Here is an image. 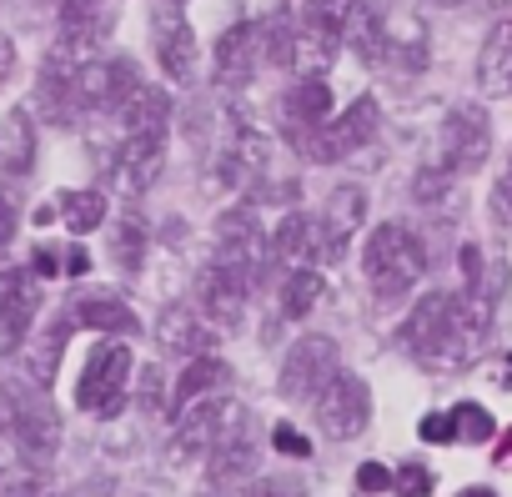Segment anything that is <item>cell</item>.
I'll return each instance as SVG.
<instances>
[{
	"mask_svg": "<svg viewBox=\"0 0 512 497\" xmlns=\"http://www.w3.org/2000/svg\"><path fill=\"white\" fill-rule=\"evenodd\" d=\"M362 272H367V282H372L377 297L412 292L422 282V272H427V252H422L417 231L402 226V221H382L367 236V246H362Z\"/></svg>",
	"mask_w": 512,
	"mask_h": 497,
	"instance_id": "obj_1",
	"label": "cell"
},
{
	"mask_svg": "<svg viewBox=\"0 0 512 497\" xmlns=\"http://www.w3.org/2000/svg\"><path fill=\"white\" fill-rule=\"evenodd\" d=\"M136 377V362H131V347L106 337L91 347L86 367H81V382H76V407L91 412V417H116L121 402H126V387Z\"/></svg>",
	"mask_w": 512,
	"mask_h": 497,
	"instance_id": "obj_2",
	"label": "cell"
},
{
	"mask_svg": "<svg viewBox=\"0 0 512 497\" xmlns=\"http://www.w3.org/2000/svg\"><path fill=\"white\" fill-rule=\"evenodd\" d=\"M251 417L236 397H206V402H191L186 412H176V432H171V457L186 462L196 452H216L226 437L246 432Z\"/></svg>",
	"mask_w": 512,
	"mask_h": 497,
	"instance_id": "obj_3",
	"label": "cell"
},
{
	"mask_svg": "<svg viewBox=\"0 0 512 497\" xmlns=\"http://www.w3.org/2000/svg\"><path fill=\"white\" fill-rule=\"evenodd\" d=\"M136 86H141V76L126 56H91L71 76V106L76 111H121Z\"/></svg>",
	"mask_w": 512,
	"mask_h": 497,
	"instance_id": "obj_4",
	"label": "cell"
},
{
	"mask_svg": "<svg viewBox=\"0 0 512 497\" xmlns=\"http://www.w3.org/2000/svg\"><path fill=\"white\" fill-rule=\"evenodd\" d=\"M377 121H382L377 101H372V96H357L342 116H332V121H322L312 136H302V151H307L312 161H347L352 151H362V146L372 141Z\"/></svg>",
	"mask_w": 512,
	"mask_h": 497,
	"instance_id": "obj_5",
	"label": "cell"
},
{
	"mask_svg": "<svg viewBox=\"0 0 512 497\" xmlns=\"http://www.w3.org/2000/svg\"><path fill=\"white\" fill-rule=\"evenodd\" d=\"M337 372H342V367H337V342L322 337V332H307V337L282 357V377H277V387H282L287 402H312Z\"/></svg>",
	"mask_w": 512,
	"mask_h": 497,
	"instance_id": "obj_6",
	"label": "cell"
},
{
	"mask_svg": "<svg viewBox=\"0 0 512 497\" xmlns=\"http://www.w3.org/2000/svg\"><path fill=\"white\" fill-rule=\"evenodd\" d=\"M487 151H492V121H487V111L472 106V101L452 106L447 121H442V136H437L442 166L467 176V171H477V166L487 161Z\"/></svg>",
	"mask_w": 512,
	"mask_h": 497,
	"instance_id": "obj_7",
	"label": "cell"
},
{
	"mask_svg": "<svg viewBox=\"0 0 512 497\" xmlns=\"http://www.w3.org/2000/svg\"><path fill=\"white\" fill-rule=\"evenodd\" d=\"M312 402H317V427L327 437H337V442L357 437L367 427V417H372V392H367V382L357 372H337Z\"/></svg>",
	"mask_w": 512,
	"mask_h": 497,
	"instance_id": "obj_8",
	"label": "cell"
},
{
	"mask_svg": "<svg viewBox=\"0 0 512 497\" xmlns=\"http://www.w3.org/2000/svg\"><path fill=\"white\" fill-rule=\"evenodd\" d=\"M246 292H251V267L211 257L201 272V317L211 327H236L246 312Z\"/></svg>",
	"mask_w": 512,
	"mask_h": 497,
	"instance_id": "obj_9",
	"label": "cell"
},
{
	"mask_svg": "<svg viewBox=\"0 0 512 497\" xmlns=\"http://www.w3.org/2000/svg\"><path fill=\"white\" fill-rule=\"evenodd\" d=\"M161 161H166V136H121L116 161H111V181L126 196H141V191L156 186Z\"/></svg>",
	"mask_w": 512,
	"mask_h": 497,
	"instance_id": "obj_10",
	"label": "cell"
},
{
	"mask_svg": "<svg viewBox=\"0 0 512 497\" xmlns=\"http://www.w3.org/2000/svg\"><path fill=\"white\" fill-rule=\"evenodd\" d=\"M11 427H16V447H21L26 467H46V462L61 452V412H56L51 402L26 397Z\"/></svg>",
	"mask_w": 512,
	"mask_h": 497,
	"instance_id": "obj_11",
	"label": "cell"
},
{
	"mask_svg": "<svg viewBox=\"0 0 512 497\" xmlns=\"http://www.w3.org/2000/svg\"><path fill=\"white\" fill-rule=\"evenodd\" d=\"M151 36H156V61H161L166 81H191V71H196V31H191V21L176 6H166V11H156Z\"/></svg>",
	"mask_w": 512,
	"mask_h": 497,
	"instance_id": "obj_12",
	"label": "cell"
},
{
	"mask_svg": "<svg viewBox=\"0 0 512 497\" xmlns=\"http://www.w3.org/2000/svg\"><path fill=\"white\" fill-rule=\"evenodd\" d=\"M262 61V46H256V26H231L221 41H216V56H211V81L216 91H241Z\"/></svg>",
	"mask_w": 512,
	"mask_h": 497,
	"instance_id": "obj_13",
	"label": "cell"
},
{
	"mask_svg": "<svg viewBox=\"0 0 512 497\" xmlns=\"http://www.w3.org/2000/svg\"><path fill=\"white\" fill-rule=\"evenodd\" d=\"M267 156H272V141L251 126H231L226 146L216 151V181L221 186H236V181H251L267 171Z\"/></svg>",
	"mask_w": 512,
	"mask_h": 497,
	"instance_id": "obj_14",
	"label": "cell"
},
{
	"mask_svg": "<svg viewBox=\"0 0 512 497\" xmlns=\"http://www.w3.org/2000/svg\"><path fill=\"white\" fill-rule=\"evenodd\" d=\"M211 322L201 317V307H186V302H176V307H166L161 317H156V342L166 347V352H181V357H201L206 347H211Z\"/></svg>",
	"mask_w": 512,
	"mask_h": 497,
	"instance_id": "obj_15",
	"label": "cell"
},
{
	"mask_svg": "<svg viewBox=\"0 0 512 497\" xmlns=\"http://www.w3.org/2000/svg\"><path fill=\"white\" fill-rule=\"evenodd\" d=\"M211 257L256 272V257H262V226H256L251 211H226V216L216 221V252H211Z\"/></svg>",
	"mask_w": 512,
	"mask_h": 497,
	"instance_id": "obj_16",
	"label": "cell"
},
{
	"mask_svg": "<svg viewBox=\"0 0 512 497\" xmlns=\"http://www.w3.org/2000/svg\"><path fill=\"white\" fill-rule=\"evenodd\" d=\"M36 307H41V287H31V282H11L0 292V352H16L26 342Z\"/></svg>",
	"mask_w": 512,
	"mask_h": 497,
	"instance_id": "obj_17",
	"label": "cell"
},
{
	"mask_svg": "<svg viewBox=\"0 0 512 497\" xmlns=\"http://www.w3.org/2000/svg\"><path fill=\"white\" fill-rule=\"evenodd\" d=\"M166 121H171V96L161 86H136L121 106L126 136H166Z\"/></svg>",
	"mask_w": 512,
	"mask_h": 497,
	"instance_id": "obj_18",
	"label": "cell"
},
{
	"mask_svg": "<svg viewBox=\"0 0 512 497\" xmlns=\"http://www.w3.org/2000/svg\"><path fill=\"white\" fill-rule=\"evenodd\" d=\"M272 252L282 262H307V257H322V216H307V211H287L277 236H272Z\"/></svg>",
	"mask_w": 512,
	"mask_h": 497,
	"instance_id": "obj_19",
	"label": "cell"
},
{
	"mask_svg": "<svg viewBox=\"0 0 512 497\" xmlns=\"http://www.w3.org/2000/svg\"><path fill=\"white\" fill-rule=\"evenodd\" d=\"M477 86L482 96H512V41H507V26H497L487 41H482V56H477Z\"/></svg>",
	"mask_w": 512,
	"mask_h": 497,
	"instance_id": "obj_20",
	"label": "cell"
},
{
	"mask_svg": "<svg viewBox=\"0 0 512 497\" xmlns=\"http://www.w3.org/2000/svg\"><path fill=\"white\" fill-rule=\"evenodd\" d=\"M287 121L302 126V131H317L322 121H332V86L322 76H302L297 91H287Z\"/></svg>",
	"mask_w": 512,
	"mask_h": 497,
	"instance_id": "obj_21",
	"label": "cell"
},
{
	"mask_svg": "<svg viewBox=\"0 0 512 497\" xmlns=\"http://www.w3.org/2000/svg\"><path fill=\"white\" fill-rule=\"evenodd\" d=\"M362 221H367V191H362V186H352V181H347V186H337V191L327 196L322 226H327V231H332V236L347 246V241L362 231Z\"/></svg>",
	"mask_w": 512,
	"mask_h": 497,
	"instance_id": "obj_22",
	"label": "cell"
},
{
	"mask_svg": "<svg viewBox=\"0 0 512 497\" xmlns=\"http://www.w3.org/2000/svg\"><path fill=\"white\" fill-rule=\"evenodd\" d=\"M71 317H76L81 327H91V332H136V327H141L136 312H131L121 297H106V292L81 297V302L71 307Z\"/></svg>",
	"mask_w": 512,
	"mask_h": 497,
	"instance_id": "obj_23",
	"label": "cell"
},
{
	"mask_svg": "<svg viewBox=\"0 0 512 497\" xmlns=\"http://www.w3.org/2000/svg\"><path fill=\"white\" fill-rule=\"evenodd\" d=\"M251 467H256L251 427H246V432H236V437H226V442L211 452V482H216V487H241V482L251 477Z\"/></svg>",
	"mask_w": 512,
	"mask_h": 497,
	"instance_id": "obj_24",
	"label": "cell"
},
{
	"mask_svg": "<svg viewBox=\"0 0 512 497\" xmlns=\"http://www.w3.org/2000/svg\"><path fill=\"white\" fill-rule=\"evenodd\" d=\"M36 161V131H31V116L26 111H11L0 121V171L11 176H26Z\"/></svg>",
	"mask_w": 512,
	"mask_h": 497,
	"instance_id": "obj_25",
	"label": "cell"
},
{
	"mask_svg": "<svg viewBox=\"0 0 512 497\" xmlns=\"http://www.w3.org/2000/svg\"><path fill=\"white\" fill-rule=\"evenodd\" d=\"M226 377H231V372H226V362H216V357H206V352H201V357H191V367H186V372H181V382H176V407L186 412L191 402H206L211 392H221V387H226Z\"/></svg>",
	"mask_w": 512,
	"mask_h": 497,
	"instance_id": "obj_26",
	"label": "cell"
},
{
	"mask_svg": "<svg viewBox=\"0 0 512 497\" xmlns=\"http://www.w3.org/2000/svg\"><path fill=\"white\" fill-rule=\"evenodd\" d=\"M332 56H337V36H327L317 26H297V36H292V71L322 76L332 66Z\"/></svg>",
	"mask_w": 512,
	"mask_h": 497,
	"instance_id": "obj_27",
	"label": "cell"
},
{
	"mask_svg": "<svg viewBox=\"0 0 512 497\" xmlns=\"http://www.w3.org/2000/svg\"><path fill=\"white\" fill-rule=\"evenodd\" d=\"M322 292H327V282H322V272H292L287 282H282V297H277V312L287 317V322H302L317 302H322Z\"/></svg>",
	"mask_w": 512,
	"mask_h": 497,
	"instance_id": "obj_28",
	"label": "cell"
},
{
	"mask_svg": "<svg viewBox=\"0 0 512 497\" xmlns=\"http://www.w3.org/2000/svg\"><path fill=\"white\" fill-rule=\"evenodd\" d=\"M111 262L131 277V272H141V262H146V221L141 216H121L116 221V231H111Z\"/></svg>",
	"mask_w": 512,
	"mask_h": 497,
	"instance_id": "obj_29",
	"label": "cell"
},
{
	"mask_svg": "<svg viewBox=\"0 0 512 497\" xmlns=\"http://www.w3.org/2000/svg\"><path fill=\"white\" fill-rule=\"evenodd\" d=\"M66 342H71V327H66V322H56V327H46V332H41V342H36V347H31V357H26L31 382L51 387V377H56V367H61Z\"/></svg>",
	"mask_w": 512,
	"mask_h": 497,
	"instance_id": "obj_30",
	"label": "cell"
},
{
	"mask_svg": "<svg viewBox=\"0 0 512 497\" xmlns=\"http://www.w3.org/2000/svg\"><path fill=\"white\" fill-rule=\"evenodd\" d=\"M61 216H66V226L76 231V236H86V231H96V226H106V196L101 191H66L61 196Z\"/></svg>",
	"mask_w": 512,
	"mask_h": 497,
	"instance_id": "obj_31",
	"label": "cell"
},
{
	"mask_svg": "<svg viewBox=\"0 0 512 497\" xmlns=\"http://www.w3.org/2000/svg\"><path fill=\"white\" fill-rule=\"evenodd\" d=\"M352 11H357V0H307L302 26H317V31H327V36H337V41H342V31H347Z\"/></svg>",
	"mask_w": 512,
	"mask_h": 497,
	"instance_id": "obj_32",
	"label": "cell"
},
{
	"mask_svg": "<svg viewBox=\"0 0 512 497\" xmlns=\"http://www.w3.org/2000/svg\"><path fill=\"white\" fill-rule=\"evenodd\" d=\"M452 427H457V442H487L497 432V422L487 417V407L477 402H457L452 407Z\"/></svg>",
	"mask_w": 512,
	"mask_h": 497,
	"instance_id": "obj_33",
	"label": "cell"
},
{
	"mask_svg": "<svg viewBox=\"0 0 512 497\" xmlns=\"http://www.w3.org/2000/svg\"><path fill=\"white\" fill-rule=\"evenodd\" d=\"M0 497H51V482L41 467H26V472L0 477Z\"/></svg>",
	"mask_w": 512,
	"mask_h": 497,
	"instance_id": "obj_34",
	"label": "cell"
},
{
	"mask_svg": "<svg viewBox=\"0 0 512 497\" xmlns=\"http://www.w3.org/2000/svg\"><path fill=\"white\" fill-rule=\"evenodd\" d=\"M447 181H452V171H447V166H427V171H417L412 196H417L422 206H432V201H442V196H447Z\"/></svg>",
	"mask_w": 512,
	"mask_h": 497,
	"instance_id": "obj_35",
	"label": "cell"
},
{
	"mask_svg": "<svg viewBox=\"0 0 512 497\" xmlns=\"http://www.w3.org/2000/svg\"><path fill=\"white\" fill-rule=\"evenodd\" d=\"M392 487H397L402 497H427V492H432V472H427L422 462H402V467L392 472Z\"/></svg>",
	"mask_w": 512,
	"mask_h": 497,
	"instance_id": "obj_36",
	"label": "cell"
},
{
	"mask_svg": "<svg viewBox=\"0 0 512 497\" xmlns=\"http://www.w3.org/2000/svg\"><path fill=\"white\" fill-rule=\"evenodd\" d=\"M136 402H141L146 412H161V402H166L161 367H141V372H136Z\"/></svg>",
	"mask_w": 512,
	"mask_h": 497,
	"instance_id": "obj_37",
	"label": "cell"
},
{
	"mask_svg": "<svg viewBox=\"0 0 512 497\" xmlns=\"http://www.w3.org/2000/svg\"><path fill=\"white\" fill-rule=\"evenodd\" d=\"M492 216H497V226H512V156H507V171L492 186Z\"/></svg>",
	"mask_w": 512,
	"mask_h": 497,
	"instance_id": "obj_38",
	"label": "cell"
},
{
	"mask_svg": "<svg viewBox=\"0 0 512 497\" xmlns=\"http://www.w3.org/2000/svg\"><path fill=\"white\" fill-rule=\"evenodd\" d=\"M272 442H277V452H287V457H312V442H307L292 422H277V427H272Z\"/></svg>",
	"mask_w": 512,
	"mask_h": 497,
	"instance_id": "obj_39",
	"label": "cell"
},
{
	"mask_svg": "<svg viewBox=\"0 0 512 497\" xmlns=\"http://www.w3.org/2000/svg\"><path fill=\"white\" fill-rule=\"evenodd\" d=\"M422 442H457V427H452V412H432V417H422Z\"/></svg>",
	"mask_w": 512,
	"mask_h": 497,
	"instance_id": "obj_40",
	"label": "cell"
},
{
	"mask_svg": "<svg viewBox=\"0 0 512 497\" xmlns=\"http://www.w3.org/2000/svg\"><path fill=\"white\" fill-rule=\"evenodd\" d=\"M357 487H362L367 497H377V492L392 487V472H387L382 462H362V467H357Z\"/></svg>",
	"mask_w": 512,
	"mask_h": 497,
	"instance_id": "obj_41",
	"label": "cell"
},
{
	"mask_svg": "<svg viewBox=\"0 0 512 497\" xmlns=\"http://www.w3.org/2000/svg\"><path fill=\"white\" fill-rule=\"evenodd\" d=\"M241 497H297V487L282 482V477H256V482L241 487Z\"/></svg>",
	"mask_w": 512,
	"mask_h": 497,
	"instance_id": "obj_42",
	"label": "cell"
},
{
	"mask_svg": "<svg viewBox=\"0 0 512 497\" xmlns=\"http://www.w3.org/2000/svg\"><path fill=\"white\" fill-rule=\"evenodd\" d=\"M71 497H111V477H86V482H76Z\"/></svg>",
	"mask_w": 512,
	"mask_h": 497,
	"instance_id": "obj_43",
	"label": "cell"
},
{
	"mask_svg": "<svg viewBox=\"0 0 512 497\" xmlns=\"http://www.w3.org/2000/svg\"><path fill=\"white\" fill-rule=\"evenodd\" d=\"M61 272H71V277H86V272H91V257L81 252V246H71V257H61Z\"/></svg>",
	"mask_w": 512,
	"mask_h": 497,
	"instance_id": "obj_44",
	"label": "cell"
},
{
	"mask_svg": "<svg viewBox=\"0 0 512 497\" xmlns=\"http://www.w3.org/2000/svg\"><path fill=\"white\" fill-rule=\"evenodd\" d=\"M11 231H16V206H11L6 196H0V246L11 241Z\"/></svg>",
	"mask_w": 512,
	"mask_h": 497,
	"instance_id": "obj_45",
	"label": "cell"
},
{
	"mask_svg": "<svg viewBox=\"0 0 512 497\" xmlns=\"http://www.w3.org/2000/svg\"><path fill=\"white\" fill-rule=\"evenodd\" d=\"M0 71H11V41L0 36Z\"/></svg>",
	"mask_w": 512,
	"mask_h": 497,
	"instance_id": "obj_46",
	"label": "cell"
},
{
	"mask_svg": "<svg viewBox=\"0 0 512 497\" xmlns=\"http://www.w3.org/2000/svg\"><path fill=\"white\" fill-rule=\"evenodd\" d=\"M457 497H497V492H487V487H467V492H457Z\"/></svg>",
	"mask_w": 512,
	"mask_h": 497,
	"instance_id": "obj_47",
	"label": "cell"
},
{
	"mask_svg": "<svg viewBox=\"0 0 512 497\" xmlns=\"http://www.w3.org/2000/svg\"><path fill=\"white\" fill-rule=\"evenodd\" d=\"M507 41H512V21H507Z\"/></svg>",
	"mask_w": 512,
	"mask_h": 497,
	"instance_id": "obj_48",
	"label": "cell"
},
{
	"mask_svg": "<svg viewBox=\"0 0 512 497\" xmlns=\"http://www.w3.org/2000/svg\"><path fill=\"white\" fill-rule=\"evenodd\" d=\"M457 6H472V0H457Z\"/></svg>",
	"mask_w": 512,
	"mask_h": 497,
	"instance_id": "obj_49",
	"label": "cell"
},
{
	"mask_svg": "<svg viewBox=\"0 0 512 497\" xmlns=\"http://www.w3.org/2000/svg\"><path fill=\"white\" fill-rule=\"evenodd\" d=\"M166 6H181V0H166Z\"/></svg>",
	"mask_w": 512,
	"mask_h": 497,
	"instance_id": "obj_50",
	"label": "cell"
}]
</instances>
